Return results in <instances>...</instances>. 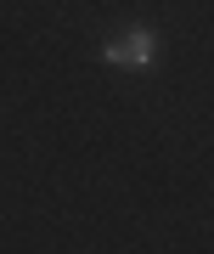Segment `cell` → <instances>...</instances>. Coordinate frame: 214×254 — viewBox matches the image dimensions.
<instances>
[{
    "label": "cell",
    "mask_w": 214,
    "mask_h": 254,
    "mask_svg": "<svg viewBox=\"0 0 214 254\" xmlns=\"http://www.w3.org/2000/svg\"><path fill=\"white\" fill-rule=\"evenodd\" d=\"M96 57L107 68H152V57H158V28L135 23V28H118L113 40H102Z\"/></svg>",
    "instance_id": "1"
}]
</instances>
